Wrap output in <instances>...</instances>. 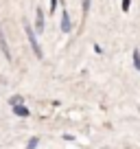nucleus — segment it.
Masks as SVG:
<instances>
[{
    "mask_svg": "<svg viewBox=\"0 0 140 149\" xmlns=\"http://www.w3.org/2000/svg\"><path fill=\"white\" fill-rule=\"evenodd\" d=\"M83 11H85V13L90 11V0H83Z\"/></svg>",
    "mask_w": 140,
    "mask_h": 149,
    "instance_id": "9d476101",
    "label": "nucleus"
},
{
    "mask_svg": "<svg viewBox=\"0 0 140 149\" xmlns=\"http://www.w3.org/2000/svg\"><path fill=\"white\" fill-rule=\"evenodd\" d=\"M131 57H134V66H136V70H140V51H138V48H134Z\"/></svg>",
    "mask_w": 140,
    "mask_h": 149,
    "instance_id": "423d86ee",
    "label": "nucleus"
},
{
    "mask_svg": "<svg viewBox=\"0 0 140 149\" xmlns=\"http://www.w3.org/2000/svg\"><path fill=\"white\" fill-rule=\"evenodd\" d=\"M55 9H57V0H51V13H55Z\"/></svg>",
    "mask_w": 140,
    "mask_h": 149,
    "instance_id": "1a4fd4ad",
    "label": "nucleus"
},
{
    "mask_svg": "<svg viewBox=\"0 0 140 149\" xmlns=\"http://www.w3.org/2000/svg\"><path fill=\"white\" fill-rule=\"evenodd\" d=\"M0 51H2V55H5L7 59L11 61V51H9V44H7L5 33H2V26H0Z\"/></svg>",
    "mask_w": 140,
    "mask_h": 149,
    "instance_id": "f03ea898",
    "label": "nucleus"
},
{
    "mask_svg": "<svg viewBox=\"0 0 140 149\" xmlns=\"http://www.w3.org/2000/svg\"><path fill=\"white\" fill-rule=\"evenodd\" d=\"M35 31L37 33H42L44 31V13H42V9H35Z\"/></svg>",
    "mask_w": 140,
    "mask_h": 149,
    "instance_id": "7ed1b4c3",
    "label": "nucleus"
},
{
    "mask_svg": "<svg viewBox=\"0 0 140 149\" xmlns=\"http://www.w3.org/2000/svg\"><path fill=\"white\" fill-rule=\"evenodd\" d=\"M24 33H26V37H28V44H31L35 57H37V59H42V57H44V51H42V46H40V42H37V37H35V31L31 29V24H28V22H24Z\"/></svg>",
    "mask_w": 140,
    "mask_h": 149,
    "instance_id": "f257e3e1",
    "label": "nucleus"
},
{
    "mask_svg": "<svg viewBox=\"0 0 140 149\" xmlns=\"http://www.w3.org/2000/svg\"><path fill=\"white\" fill-rule=\"evenodd\" d=\"M37 143H40L37 138H31V140H28V145H26V149H35V147H37Z\"/></svg>",
    "mask_w": 140,
    "mask_h": 149,
    "instance_id": "0eeeda50",
    "label": "nucleus"
},
{
    "mask_svg": "<svg viewBox=\"0 0 140 149\" xmlns=\"http://www.w3.org/2000/svg\"><path fill=\"white\" fill-rule=\"evenodd\" d=\"M13 112L18 114V116H28V110L22 105V103H20V105H13Z\"/></svg>",
    "mask_w": 140,
    "mask_h": 149,
    "instance_id": "39448f33",
    "label": "nucleus"
},
{
    "mask_svg": "<svg viewBox=\"0 0 140 149\" xmlns=\"http://www.w3.org/2000/svg\"><path fill=\"white\" fill-rule=\"evenodd\" d=\"M129 5H131L129 0H123V11H129Z\"/></svg>",
    "mask_w": 140,
    "mask_h": 149,
    "instance_id": "6e6552de",
    "label": "nucleus"
},
{
    "mask_svg": "<svg viewBox=\"0 0 140 149\" xmlns=\"http://www.w3.org/2000/svg\"><path fill=\"white\" fill-rule=\"evenodd\" d=\"M61 31H64V33H70V31H72V22H70V15L66 13V11L61 13Z\"/></svg>",
    "mask_w": 140,
    "mask_h": 149,
    "instance_id": "20e7f679",
    "label": "nucleus"
}]
</instances>
